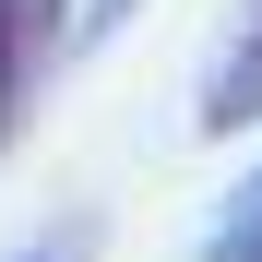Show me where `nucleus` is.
Here are the masks:
<instances>
[{
  "mask_svg": "<svg viewBox=\"0 0 262 262\" xmlns=\"http://www.w3.org/2000/svg\"><path fill=\"white\" fill-rule=\"evenodd\" d=\"M83 250H96V227H60V238H36L24 262H83Z\"/></svg>",
  "mask_w": 262,
  "mask_h": 262,
  "instance_id": "nucleus-3",
  "label": "nucleus"
},
{
  "mask_svg": "<svg viewBox=\"0 0 262 262\" xmlns=\"http://www.w3.org/2000/svg\"><path fill=\"white\" fill-rule=\"evenodd\" d=\"M24 36H36V0H0V131H12V96H24Z\"/></svg>",
  "mask_w": 262,
  "mask_h": 262,
  "instance_id": "nucleus-2",
  "label": "nucleus"
},
{
  "mask_svg": "<svg viewBox=\"0 0 262 262\" xmlns=\"http://www.w3.org/2000/svg\"><path fill=\"white\" fill-rule=\"evenodd\" d=\"M119 12H131V0H83V36H107V24H119Z\"/></svg>",
  "mask_w": 262,
  "mask_h": 262,
  "instance_id": "nucleus-4",
  "label": "nucleus"
},
{
  "mask_svg": "<svg viewBox=\"0 0 262 262\" xmlns=\"http://www.w3.org/2000/svg\"><path fill=\"white\" fill-rule=\"evenodd\" d=\"M48 12H72V0H36V24H48Z\"/></svg>",
  "mask_w": 262,
  "mask_h": 262,
  "instance_id": "nucleus-5",
  "label": "nucleus"
},
{
  "mask_svg": "<svg viewBox=\"0 0 262 262\" xmlns=\"http://www.w3.org/2000/svg\"><path fill=\"white\" fill-rule=\"evenodd\" d=\"M203 131H262V0H250L238 48L214 60V83H203Z\"/></svg>",
  "mask_w": 262,
  "mask_h": 262,
  "instance_id": "nucleus-1",
  "label": "nucleus"
}]
</instances>
